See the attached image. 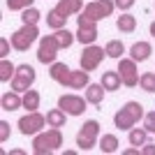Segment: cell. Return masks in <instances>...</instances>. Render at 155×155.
Segmentation results:
<instances>
[{"label": "cell", "mask_w": 155, "mask_h": 155, "mask_svg": "<svg viewBox=\"0 0 155 155\" xmlns=\"http://www.w3.org/2000/svg\"><path fill=\"white\" fill-rule=\"evenodd\" d=\"M100 84L104 86V91H120V84H123V79L118 74V70L114 72H104L102 74V81Z\"/></svg>", "instance_id": "ffe728a7"}, {"label": "cell", "mask_w": 155, "mask_h": 155, "mask_svg": "<svg viewBox=\"0 0 155 155\" xmlns=\"http://www.w3.org/2000/svg\"><path fill=\"white\" fill-rule=\"evenodd\" d=\"M116 9V2L114 0H93V2H88V5L84 7V12L88 19L93 21H102L107 19V16H111V12Z\"/></svg>", "instance_id": "30bf717a"}, {"label": "cell", "mask_w": 155, "mask_h": 155, "mask_svg": "<svg viewBox=\"0 0 155 155\" xmlns=\"http://www.w3.org/2000/svg\"><path fill=\"white\" fill-rule=\"evenodd\" d=\"M141 153H143V155H155V143H148V141H146V143L141 146Z\"/></svg>", "instance_id": "d590c367"}, {"label": "cell", "mask_w": 155, "mask_h": 155, "mask_svg": "<svg viewBox=\"0 0 155 155\" xmlns=\"http://www.w3.org/2000/svg\"><path fill=\"white\" fill-rule=\"evenodd\" d=\"M70 72H72V70H70L65 63H51V67H49V77H51L56 84L63 86V84H65V79L70 77Z\"/></svg>", "instance_id": "ac0fdd59"}, {"label": "cell", "mask_w": 155, "mask_h": 155, "mask_svg": "<svg viewBox=\"0 0 155 155\" xmlns=\"http://www.w3.org/2000/svg\"><path fill=\"white\" fill-rule=\"evenodd\" d=\"M65 120H67V114H65L60 107L46 111V123H49V127H65Z\"/></svg>", "instance_id": "cb8c5ba5"}, {"label": "cell", "mask_w": 155, "mask_h": 155, "mask_svg": "<svg viewBox=\"0 0 155 155\" xmlns=\"http://www.w3.org/2000/svg\"><path fill=\"white\" fill-rule=\"evenodd\" d=\"M97 146H100L102 153H116L120 143H118V137L116 134H102V139L97 141Z\"/></svg>", "instance_id": "d4e9b609"}, {"label": "cell", "mask_w": 155, "mask_h": 155, "mask_svg": "<svg viewBox=\"0 0 155 155\" xmlns=\"http://www.w3.org/2000/svg\"><path fill=\"white\" fill-rule=\"evenodd\" d=\"M84 0H58V5H56V9H58L63 16H74V14H81L84 12Z\"/></svg>", "instance_id": "9a60e30c"}, {"label": "cell", "mask_w": 155, "mask_h": 155, "mask_svg": "<svg viewBox=\"0 0 155 155\" xmlns=\"http://www.w3.org/2000/svg\"><path fill=\"white\" fill-rule=\"evenodd\" d=\"M46 26L53 28V30H60V28H67V16H63V14L53 7L51 12H46Z\"/></svg>", "instance_id": "7402d4cb"}, {"label": "cell", "mask_w": 155, "mask_h": 155, "mask_svg": "<svg viewBox=\"0 0 155 155\" xmlns=\"http://www.w3.org/2000/svg\"><path fill=\"white\" fill-rule=\"evenodd\" d=\"M39 100H42V95H39L37 91H26L23 93V109H28V111H37L39 109Z\"/></svg>", "instance_id": "4316f807"}, {"label": "cell", "mask_w": 155, "mask_h": 155, "mask_svg": "<svg viewBox=\"0 0 155 155\" xmlns=\"http://www.w3.org/2000/svg\"><path fill=\"white\" fill-rule=\"evenodd\" d=\"M37 39H39V28L32 23H23L19 30L12 32L9 42H12V49H16V51H28Z\"/></svg>", "instance_id": "3957f363"}, {"label": "cell", "mask_w": 155, "mask_h": 155, "mask_svg": "<svg viewBox=\"0 0 155 155\" xmlns=\"http://www.w3.org/2000/svg\"><path fill=\"white\" fill-rule=\"evenodd\" d=\"M118 74H120V79H123V86H127V88L139 86V70H137V60L120 58V60H118Z\"/></svg>", "instance_id": "7c38bea8"}, {"label": "cell", "mask_w": 155, "mask_h": 155, "mask_svg": "<svg viewBox=\"0 0 155 155\" xmlns=\"http://www.w3.org/2000/svg\"><path fill=\"white\" fill-rule=\"evenodd\" d=\"M139 86L146 93H155V72H143L139 77Z\"/></svg>", "instance_id": "f1b7e54d"}, {"label": "cell", "mask_w": 155, "mask_h": 155, "mask_svg": "<svg viewBox=\"0 0 155 155\" xmlns=\"http://www.w3.org/2000/svg\"><path fill=\"white\" fill-rule=\"evenodd\" d=\"M86 104H88V100L81 97V95H74V93H67V95L58 97V107L67 116H81L86 111Z\"/></svg>", "instance_id": "8fae6325"}, {"label": "cell", "mask_w": 155, "mask_h": 155, "mask_svg": "<svg viewBox=\"0 0 155 155\" xmlns=\"http://www.w3.org/2000/svg\"><path fill=\"white\" fill-rule=\"evenodd\" d=\"M100 141V123L97 120H86L81 130L77 132V146L79 150H93Z\"/></svg>", "instance_id": "277c9868"}, {"label": "cell", "mask_w": 155, "mask_h": 155, "mask_svg": "<svg viewBox=\"0 0 155 155\" xmlns=\"http://www.w3.org/2000/svg\"><path fill=\"white\" fill-rule=\"evenodd\" d=\"M32 2L35 0H5V7L9 12H23L28 7H32Z\"/></svg>", "instance_id": "4dcf8cb0"}, {"label": "cell", "mask_w": 155, "mask_h": 155, "mask_svg": "<svg viewBox=\"0 0 155 155\" xmlns=\"http://www.w3.org/2000/svg\"><path fill=\"white\" fill-rule=\"evenodd\" d=\"M97 35H100V32H97V21L88 19L86 14H79L77 16V42L88 46L97 39Z\"/></svg>", "instance_id": "9c48e42d"}, {"label": "cell", "mask_w": 155, "mask_h": 155, "mask_svg": "<svg viewBox=\"0 0 155 155\" xmlns=\"http://www.w3.org/2000/svg\"><path fill=\"white\" fill-rule=\"evenodd\" d=\"M143 116H146L143 104L134 102V100H130V102L123 104V109H118L116 114H114V125H116L118 130H125V132H130V130L134 127L139 120H143Z\"/></svg>", "instance_id": "6da1fadb"}, {"label": "cell", "mask_w": 155, "mask_h": 155, "mask_svg": "<svg viewBox=\"0 0 155 155\" xmlns=\"http://www.w3.org/2000/svg\"><path fill=\"white\" fill-rule=\"evenodd\" d=\"M148 130L146 127H132L127 132V141H130V146H137V148H141L143 143L148 141Z\"/></svg>", "instance_id": "d6986e66"}, {"label": "cell", "mask_w": 155, "mask_h": 155, "mask_svg": "<svg viewBox=\"0 0 155 155\" xmlns=\"http://www.w3.org/2000/svg\"><path fill=\"white\" fill-rule=\"evenodd\" d=\"M143 127L155 134V111H148V114L143 116Z\"/></svg>", "instance_id": "1f68e13d"}, {"label": "cell", "mask_w": 155, "mask_h": 155, "mask_svg": "<svg viewBox=\"0 0 155 155\" xmlns=\"http://www.w3.org/2000/svg\"><path fill=\"white\" fill-rule=\"evenodd\" d=\"M114 2H116V7L120 9V12H127V9L134 7V0H114Z\"/></svg>", "instance_id": "836d02e7"}, {"label": "cell", "mask_w": 155, "mask_h": 155, "mask_svg": "<svg viewBox=\"0 0 155 155\" xmlns=\"http://www.w3.org/2000/svg\"><path fill=\"white\" fill-rule=\"evenodd\" d=\"M150 37L155 39V21H153V23H150Z\"/></svg>", "instance_id": "8d00e7d4"}, {"label": "cell", "mask_w": 155, "mask_h": 155, "mask_svg": "<svg viewBox=\"0 0 155 155\" xmlns=\"http://www.w3.org/2000/svg\"><path fill=\"white\" fill-rule=\"evenodd\" d=\"M63 146L60 127H49L46 132H37L32 137V153L35 155H51Z\"/></svg>", "instance_id": "7a4b0ae2"}, {"label": "cell", "mask_w": 155, "mask_h": 155, "mask_svg": "<svg viewBox=\"0 0 155 155\" xmlns=\"http://www.w3.org/2000/svg\"><path fill=\"white\" fill-rule=\"evenodd\" d=\"M35 79H37L35 67L28 65V63H23V65H16V74H14V79L9 81V86H12V91H16V93L23 95L26 91H30V88H32Z\"/></svg>", "instance_id": "5b68a950"}, {"label": "cell", "mask_w": 155, "mask_h": 155, "mask_svg": "<svg viewBox=\"0 0 155 155\" xmlns=\"http://www.w3.org/2000/svg\"><path fill=\"white\" fill-rule=\"evenodd\" d=\"M16 74V65L9 58H0V81H12Z\"/></svg>", "instance_id": "484cf974"}, {"label": "cell", "mask_w": 155, "mask_h": 155, "mask_svg": "<svg viewBox=\"0 0 155 155\" xmlns=\"http://www.w3.org/2000/svg\"><path fill=\"white\" fill-rule=\"evenodd\" d=\"M104 51H107V58H114V60H120L125 53V44L120 39H109L107 46H104Z\"/></svg>", "instance_id": "603a6c76"}, {"label": "cell", "mask_w": 155, "mask_h": 155, "mask_svg": "<svg viewBox=\"0 0 155 155\" xmlns=\"http://www.w3.org/2000/svg\"><path fill=\"white\" fill-rule=\"evenodd\" d=\"M53 35H56V39H58L60 49H70V46L74 44V39H77V32H70L67 28H60V30H56Z\"/></svg>", "instance_id": "83f0119b"}, {"label": "cell", "mask_w": 155, "mask_h": 155, "mask_svg": "<svg viewBox=\"0 0 155 155\" xmlns=\"http://www.w3.org/2000/svg\"><path fill=\"white\" fill-rule=\"evenodd\" d=\"M116 28H118L120 32H125V35H130V32H134V30H137V19L132 16V14L123 12V14L116 19Z\"/></svg>", "instance_id": "44dd1931"}, {"label": "cell", "mask_w": 155, "mask_h": 155, "mask_svg": "<svg viewBox=\"0 0 155 155\" xmlns=\"http://www.w3.org/2000/svg\"><path fill=\"white\" fill-rule=\"evenodd\" d=\"M9 44H12V42H9V39H0V58H7V56H9Z\"/></svg>", "instance_id": "e575fe53"}, {"label": "cell", "mask_w": 155, "mask_h": 155, "mask_svg": "<svg viewBox=\"0 0 155 155\" xmlns=\"http://www.w3.org/2000/svg\"><path fill=\"white\" fill-rule=\"evenodd\" d=\"M0 107H2V111H16L23 107V95L16 91H7L5 95L0 97Z\"/></svg>", "instance_id": "5bb4252c"}, {"label": "cell", "mask_w": 155, "mask_h": 155, "mask_svg": "<svg viewBox=\"0 0 155 155\" xmlns=\"http://www.w3.org/2000/svg\"><path fill=\"white\" fill-rule=\"evenodd\" d=\"M46 123V116H42L39 111H28L26 116L19 118V123H16V127H19V132L23 137H35L37 132H42L44 130Z\"/></svg>", "instance_id": "8992f818"}, {"label": "cell", "mask_w": 155, "mask_h": 155, "mask_svg": "<svg viewBox=\"0 0 155 155\" xmlns=\"http://www.w3.org/2000/svg\"><path fill=\"white\" fill-rule=\"evenodd\" d=\"M150 53H153V46L148 42H134V44L130 46V58L137 60V63H143V60L150 58Z\"/></svg>", "instance_id": "2e32d148"}, {"label": "cell", "mask_w": 155, "mask_h": 155, "mask_svg": "<svg viewBox=\"0 0 155 155\" xmlns=\"http://www.w3.org/2000/svg\"><path fill=\"white\" fill-rule=\"evenodd\" d=\"M104 86L102 84H88V88H86V100H88V104H95V107H100V104L104 102Z\"/></svg>", "instance_id": "e0dca14e"}, {"label": "cell", "mask_w": 155, "mask_h": 155, "mask_svg": "<svg viewBox=\"0 0 155 155\" xmlns=\"http://www.w3.org/2000/svg\"><path fill=\"white\" fill-rule=\"evenodd\" d=\"M9 134H12V130H9V123H7V120H0V141L5 143L7 139H9Z\"/></svg>", "instance_id": "d6a6232c"}, {"label": "cell", "mask_w": 155, "mask_h": 155, "mask_svg": "<svg viewBox=\"0 0 155 155\" xmlns=\"http://www.w3.org/2000/svg\"><path fill=\"white\" fill-rule=\"evenodd\" d=\"M39 19H42V12L35 9V7H28V9L21 12V21H23V23H32V26H37Z\"/></svg>", "instance_id": "f546056e"}, {"label": "cell", "mask_w": 155, "mask_h": 155, "mask_svg": "<svg viewBox=\"0 0 155 155\" xmlns=\"http://www.w3.org/2000/svg\"><path fill=\"white\" fill-rule=\"evenodd\" d=\"M60 51V44L56 35H42L39 37V46H37V60L44 65H51L56 63V56Z\"/></svg>", "instance_id": "ba28073f"}, {"label": "cell", "mask_w": 155, "mask_h": 155, "mask_svg": "<svg viewBox=\"0 0 155 155\" xmlns=\"http://www.w3.org/2000/svg\"><path fill=\"white\" fill-rule=\"evenodd\" d=\"M104 58H107V51H104L102 46L88 44V46H84V51L79 56V65H81V70H86V72H95L97 67L102 65Z\"/></svg>", "instance_id": "52a82bcc"}, {"label": "cell", "mask_w": 155, "mask_h": 155, "mask_svg": "<svg viewBox=\"0 0 155 155\" xmlns=\"http://www.w3.org/2000/svg\"><path fill=\"white\" fill-rule=\"evenodd\" d=\"M88 84H91V72L86 70H72L70 77L65 79V84L67 88H72V91H84V88H88Z\"/></svg>", "instance_id": "4fadbf2b"}]
</instances>
